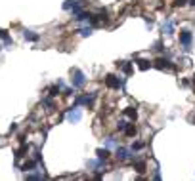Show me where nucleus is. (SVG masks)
<instances>
[{
  "mask_svg": "<svg viewBox=\"0 0 195 181\" xmlns=\"http://www.w3.org/2000/svg\"><path fill=\"white\" fill-rule=\"evenodd\" d=\"M0 50H2V44H0Z\"/></svg>",
  "mask_w": 195,
  "mask_h": 181,
  "instance_id": "obj_31",
  "label": "nucleus"
},
{
  "mask_svg": "<svg viewBox=\"0 0 195 181\" xmlns=\"http://www.w3.org/2000/svg\"><path fill=\"white\" fill-rule=\"evenodd\" d=\"M40 172H42V170H40ZM40 172H38V174H27L25 177H27V179H37V181H38V179H42V177H44Z\"/></svg>",
  "mask_w": 195,
  "mask_h": 181,
  "instance_id": "obj_20",
  "label": "nucleus"
},
{
  "mask_svg": "<svg viewBox=\"0 0 195 181\" xmlns=\"http://www.w3.org/2000/svg\"><path fill=\"white\" fill-rule=\"evenodd\" d=\"M42 103H44L46 107H48V111H54V101H52V99H48V97H44V99H42Z\"/></svg>",
  "mask_w": 195,
  "mask_h": 181,
  "instance_id": "obj_19",
  "label": "nucleus"
},
{
  "mask_svg": "<svg viewBox=\"0 0 195 181\" xmlns=\"http://www.w3.org/2000/svg\"><path fill=\"white\" fill-rule=\"evenodd\" d=\"M134 168H136V172H140V174H144V172H145V162H138V164H136Z\"/></svg>",
  "mask_w": 195,
  "mask_h": 181,
  "instance_id": "obj_21",
  "label": "nucleus"
},
{
  "mask_svg": "<svg viewBox=\"0 0 195 181\" xmlns=\"http://www.w3.org/2000/svg\"><path fill=\"white\" fill-rule=\"evenodd\" d=\"M71 14H73V17H78L80 14H82V6H80V4L77 2V4H75V6L71 8Z\"/></svg>",
  "mask_w": 195,
  "mask_h": 181,
  "instance_id": "obj_14",
  "label": "nucleus"
},
{
  "mask_svg": "<svg viewBox=\"0 0 195 181\" xmlns=\"http://www.w3.org/2000/svg\"><path fill=\"white\" fill-rule=\"evenodd\" d=\"M23 36H25V40H31V42H37L38 40V35L34 31H25V32H23Z\"/></svg>",
  "mask_w": 195,
  "mask_h": 181,
  "instance_id": "obj_9",
  "label": "nucleus"
},
{
  "mask_svg": "<svg viewBox=\"0 0 195 181\" xmlns=\"http://www.w3.org/2000/svg\"><path fill=\"white\" fill-rule=\"evenodd\" d=\"M124 132H126V135H128V137H134V135H136V126H134V124H132V126H128V124H126Z\"/></svg>",
  "mask_w": 195,
  "mask_h": 181,
  "instance_id": "obj_16",
  "label": "nucleus"
},
{
  "mask_svg": "<svg viewBox=\"0 0 195 181\" xmlns=\"http://www.w3.org/2000/svg\"><path fill=\"white\" fill-rule=\"evenodd\" d=\"M80 120H82V111L77 109V107H71V109H69V112H67V122L77 124Z\"/></svg>",
  "mask_w": 195,
  "mask_h": 181,
  "instance_id": "obj_2",
  "label": "nucleus"
},
{
  "mask_svg": "<svg viewBox=\"0 0 195 181\" xmlns=\"http://www.w3.org/2000/svg\"><path fill=\"white\" fill-rule=\"evenodd\" d=\"M103 166V160L100 158V160H88V170H98Z\"/></svg>",
  "mask_w": 195,
  "mask_h": 181,
  "instance_id": "obj_12",
  "label": "nucleus"
},
{
  "mask_svg": "<svg viewBox=\"0 0 195 181\" xmlns=\"http://www.w3.org/2000/svg\"><path fill=\"white\" fill-rule=\"evenodd\" d=\"M0 38L4 40V44H6V46H10V44H11V38L8 36V32H6V31H0Z\"/></svg>",
  "mask_w": 195,
  "mask_h": 181,
  "instance_id": "obj_17",
  "label": "nucleus"
},
{
  "mask_svg": "<svg viewBox=\"0 0 195 181\" xmlns=\"http://www.w3.org/2000/svg\"><path fill=\"white\" fill-rule=\"evenodd\" d=\"M124 128H126V120L122 118V120L117 122V130H119V132H124Z\"/></svg>",
  "mask_w": 195,
  "mask_h": 181,
  "instance_id": "obj_23",
  "label": "nucleus"
},
{
  "mask_svg": "<svg viewBox=\"0 0 195 181\" xmlns=\"http://www.w3.org/2000/svg\"><path fill=\"white\" fill-rule=\"evenodd\" d=\"M73 88H82L84 82H86V78H84V73L82 71H78V69H73Z\"/></svg>",
  "mask_w": 195,
  "mask_h": 181,
  "instance_id": "obj_3",
  "label": "nucleus"
},
{
  "mask_svg": "<svg viewBox=\"0 0 195 181\" xmlns=\"http://www.w3.org/2000/svg\"><path fill=\"white\" fill-rule=\"evenodd\" d=\"M155 67L161 69V71H163V69H174V65H172L166 57H157L155 59Z\"/></svg>",
  "mask_w": 195,
  "mask_h": 181,
  "instance_id": "obj_6",
  "label": "nucleus"
},
{
  "mask_svg": "<svg viewBox=\"0 0 195 181\" xmlns=\"http://www.w3.org/2000/svg\"><path fill=\"white\" fill-rule=\"evenodd\" d=\"M193 84H195V76H193Z\"/></svg>",
  "mask_w": 195,
  "mask_h": 181,
  "instance_id": "obj_30",
  "label": "nucleus"
},
{
  "mask_svg": "<svg viewBox=\"0 0 195 181\" xmlns=\"http://www.w3.org/2000/svg\"><path fill=\"white\" fill-rule=\"evenodd\" d=\"M191 38H193V36H191L189 31H182V32H180V42H182V46H184V50H186V52H188L189 46H191Z\"/></svg>",
  "mask_w": 195,
  "mask_h": 181,
  "instance_id": "obj_4",
  "label": "nucleus"
},
{
  "mask_svg": "<svg viewBox=\"0 0 195 181\" xmlns=\"http://www.w3.org/2000/svg\"><path fill=\"white\" fill-rule=\"evenodd\" d=\"M105 147H107V149H115V147H119V143H117L115 137H107L105 139Z\"/></svg>",
  "mask_w": 195,
  "mask_h": 181,
  "instance_id": "obj_15",
  "label": "nucleus"
},
{
  "mask_svg": "<svg viewBox=\"0 0 195 181\" xmlns=\"http://www.w3.org/2000/svg\"><path fill=\"white\" fill-rule=\"evenodd\" d=\"M163 32L165 35H172V32H174V23H172V19H166L163 23Z\"/></svg>",
  "mask_w": 195,
  "mask_h": 181,
  "instance_id": "obj_7",
  "label": "nucleus"
},
{
  "mask_svg": "<svg viewBox=\"0 0 195 181\" xmlns=\"http://www.w3.org/2000/svg\"><path fill=\"white\" fill-rule=\"evenodd\" d=\"M134 59H136L138 67H140V69H142V71H147V69H149V67H151V63H149L147 59H140V57H138V55H134Z\"/></svg>",
  "mask_w": 195,
  "mask_h": 181,
  "instance_id": "obj_8",
  "label": "nucleus"
},
{
  "mask_svg": "<svg viewBox=\"0 0 195 181\" xmlns=\"http://www.w3.org/2000/svg\"><path fill=\"white\" fill-rule=\"evenodd\" d=\"M188 4V0H174V2H172V6L174 8H182V6H186Z\"/></svg>",
  "mask_w": 195,
  "mask_h": 181,
  "instance_id": "obj_22",
  "label": "nucleus"
},
{
  "mask_svg": "<svg viewBox=\"0 0 195 181\" xmlns=\"http://www.w3.org/2000/svg\"><path fill=\"white\" fill-rule=\"evenodd\" d=\"M189 4H191V6H193V8H195V0H189Z\"/></svg>",
  "mask_w": 195,
  "mask_h": 181,
  "instance_id": "obj_29",
  "label": "nucleus"
},
{
  "mask_svg": "<svg viewBox=\"0 0 195 181\" xmlns=\"http://www.w3.org/2000/svg\"><path fill=\"white\" fill-rule=\"evenodd\" d=\"M78 32H80V35H82V36H90L92 32H94V29H92V27H82V29L78 31Z\"/></svg>",
  "mask_w": 195,
  "mask_h": 181,
  "instance_id": "obj_18",
  "label": "nucleus"
},
{
  "mask_svg": "<svg viewBox=\"0 0 195 181\" xmlns=\"http://www.w3.org/2000/svg\"><path fill=\"white\" fill-rule=\"evenodd\" d=\"M140 149H144V143H142V141H136V143L132 145V151H140Z\"/></svg>",
  "mask_w": 195,
  "mask_h": 181,
  "instance_id": "obj_28",
  "label": "nucleus"
},
{
  "mask_svg": "<svg viewBox=\"0 0 195 181\" xmlns=\"http://www.w3.org/2000/svg\"><path fill=\"white\" fill-rule=\"evenodd\" d=\"M124 115L128 116L130 120H136V118H138V111H136L134 107H128V109H124Z\"/></svg>",
  "mask_w": 195,
  "mask_h": 181,
  "instance_id": "obj_11",
  "label": "nucleus"
},
{
  "mask_svg": "<svg viewBox=\"0 0 195 181\" xmlns=\"http://www.w3.org/2000/svg\"><path fill=\"white\" fill-rule=\"evenodd\" d=\"M96 154H98V158H101V160H105V158H109V149H107V147H105V149H98L96 151Z\"/></svg>",
  "mask_w": 195,
  "mask_h": 181,
  "instance_id": "obj_13",
  "label": "nucleus"
},
{
  "mask_svg": "<svg viewBox=\"0 0 195 181\" xmlns=\"http://www.w3.org/2000/svg\"><path fill=\"white\" fill-rule=\"evenodd\" d=\"M122 71H124L126 74H130V73H132V65H130V63H122Z\"/></svg>",
  "mask_w": 195,
  "mask_h": 181,
  "instance_id": "obj_26",
  "label": "nucleus"
},
{
  "mask_svg": "<svg viewBox=\"0 0 195 181\" xmlns=\"http://www.w3.org/2000/svg\"><path fill=\"white\" fill-rule=\"evenodd\" d=\"M132 149H126V147H117V156L119 160H128V158H134Z\"/></svg>",
  "mask_w": 195,
  "mask_h": 181,
  "instance_id": "obj_5",
  "label": "nucleus"
},
{
  "mask_svg": "<svg viewBox=\"0 0 195 181\" xmlns=\"http://www.w3.org/2000/svg\"><path fill=\"white\" fill-rule=\"evenodd\" d=\"M21 170L23 172H31V170H37V160H29V162H25L21 166Z\"/></svg>",
  "mask_w": 195,
  "mask_h": 181,
  "instance_id": "obj_10",
  "label": "nucleus"
},
{
  "mask_svg": "<svg viewBox=\"0 0 195 181\" xmlns=\"http://www.w3.org/2000/svg\"><path fill=\"white\" fill-rule=\"evenodd\" d=\"M57 94H60V86H52V88H50V95L55 97Z\"/></svg>",
  "mask_w": 195,
  "mask_h": 181,
  "instance_id": "obj_27",
  "label": "nucleus"
},
{
  "mask_svg": "<svg viewBox=\"0 0 195 181\" xmlns=\"http://www.w3.org/2000/svg\"><path fill=\"white\" fill-rule=\"evenodd\" d=\"M25 153H27V145H23L21 149L17 151V154H16V158H21V156H25Z\"/></svg>",
  "mask_w": 195,
  "mask_h": 181,
  "instance_id": "obj_25",
  "label": "nucleus"
},
{
  "mask_svg": "<svg viewBox=\"0 0 195 181\" xmlns=\"http://www.w3.org/2000/svg\"><path fill=\"white\" fill-rule=\"evenodd\" d=\"M75 4H77V2H73V0H65V2H63V10H71Z\"/></svg>",
  "mask_w": 195,
  "mask_h": 181,
  "instance_id": "obj_24",
  "label": "nucleus"
},
{
  "mask_svg": "<svg viewBox=\"0 0 195 181\" xmlns=\"http://www.w3.org/2000/svg\"><path fill=\"white\" fill-rule=\"evenodd\" d=\"M105 86L111 88V90H119L124 86V78H119V76H115V74H107L105 76Z\"/></svg>",
  "mask_w": 195,
  "mask_h": 181,
  "instance_id": "obj_1",
  "label": "nucleus"
}]
</instances>
